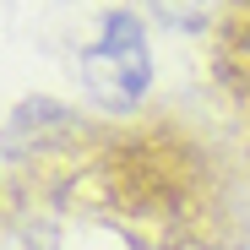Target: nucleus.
<instances>
[{
    "label": "nucleus",
    "instance_id": "obj_1",
    "mask_svg": "<svg viewBox=\"0 0 250 250\" xmlns=\"http://www.w3.org/2000/svg\"><path fill=\"white\" fill-rule=\"evenodd\" d=\"M82 65H87V82L104 98H114V93L120 98H136L147 87V33H142V22L131 11L109 17L104 38L82 55Z\"/></svg>",
    "mask_w": 250,
    "mask_h": 250
},
{
    "label": "nucleus",
    "instance_id": "obj_2",
    "mask_svg": "<svg viewBox=\"0 0 250 250\" xmlns=\"http://www.w3.org/2000/svg\"><path fill=\"white\" fill-rule=\"evenodd\" d=\"M218 76H223V93L234 104L239 131L250 136V0H234L223 11L218 27Z\"/></svg>",
    "mask_w": 250,
    "mask_h": 250
}]
</instances>
